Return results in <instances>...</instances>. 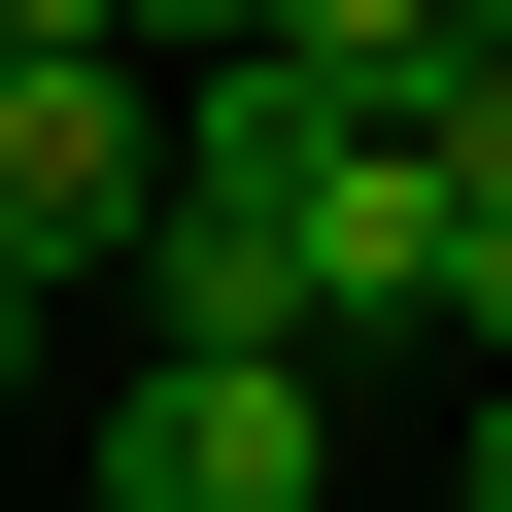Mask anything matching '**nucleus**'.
Wrapping results in <instances>:
<instances>
[{"label":"nucleus","mask_w":512,"mask_h":512,"mask_svg":"<svg viewBox=\"0 0 512 512\" xmlns=\"http://www.w3.org/2000/svg\"><path fill=\"white\" fill-rule=\"evenodd\" d=\"M103 478H137V512H308V478H342V376H308V342H137V376H103Z\"/></svg>","instance_id":"obj_1"},{"label":"nucleus","mask_w":512,"mask_h":512,"mask_svg":"<svg viewBox=\"0 0 512 512\" xmlns=\"http://www.w3.org/2000/svg\"><path fill=\"white\" fill-rule=\"evenodd\" d=\"M137 205H171V69H0V274H137Z\"/></svg>","instance_id":"obj_2"},{"label":"nucleus","mask_w":512,"mask_h":512,"mask_svg":"<svg viewBox=\"0 0 512 512\" xmlns=\"http://www.w3.org/2000/svg\"><path fill=\"white\" fill-rule=\"evenodd\" d=\"M274 274H308V342H444V171H410V137H342V171L274 205Z\"/></svg>","instance_id":"obj_3"},{"label":"nucleus","mask_w":512,"mask_h":512,"mask_svg":"<svg viewBox=\"0 0 512 512\" xmlns=\"http://www.w3.org/2000/svg\"><path fill=\"white\" fill-rule=\"evenodd\" d=\"M137 342H308V274H274V205H137V274H103ZM342 376V342H308Z\"/></svg>","instance_id":"obj_4"},{"label":"nucleus","mask_w":512,"mask_h":512,"mask_svg":"<svg viewBox=\"0 0 512 512\" xmlns=\"http://www.w3.org/2000/svg\"><path fill=\"white\" fill-rule=\"evenodd\" d=\"M478 35H512V0H274V69H308V103H376V137H410Z\"/></svg>","instance_id":"obj_5"},{"label":"nucleus","mask_w":512,"mask_h":512,"mask_svg":"<svg viewBox=\"0 0 512 512\" xmlns=\"http://www.w3.org/2000/svg\"><path fill=\"white\" fill-rule=\"evenodd\" d=\"M444 342L512 376V171H444Z\"/></svg>","instance_id":"obj_6"},{"label":"nucleus","mask_w":512,"mask_h":512,"mask_svg":"<svg viewBox=\"0 0 512 512\" xmlns=\"http://www.w3.org/2000/svg\"><path fill=\"white\" fill-rule=\"evenodd\" d=\"M0 69H137V0H0Z\"/></svg>","instance_id":"obj_7"},{"label":"nucleus","mask_w":512,"mask_h":512,"mask_svg":"<svg viewBox=\"0 0 512 512\" xmlns=\"http://www.w3.org/2000/svg\"><path fill=\"white\" fill-rule=\"evenodd\" d=\"M137 69H274V0H137Z\"/></svg>","instance_id":"obj_8"},{"label":"nucleus","mask_w":512,"mask_h":512,"mask_svg":"<svg viewBox=\"0 0 512 512\" xmlns=\"http://www.w3.org/2000/svg\"><path fill=\"white\" fill-rule=\"evenodd\" d=\"M35 342H69V274H0V410H35Z\"/></svg>","instance_id":"obj_9"},{"label":"nucleus","mask_w":512,"mask_h":512,"mask_svg":"<svg viewBox=\"0 0 512 512\" xmlns=\"http://www.w3.org/2000/svg\"><path fill=\"white\" fill-rule=\"evenodd\" d=\"M444 512H512V410H478V478H444Z\"/></svg>","instance_id":"obj_10"},{"label":"nucleus","mask_w":512,"mask_h":512,"mask_svg":"<svg viewBox=\"0 0 512 512\" xmlns=\"http://www.w3.org/2000/svg\"><path fill=\"white\" fill-rule=\"evenodd\" d=\"M35 512H137V478H35Z\"/></svg>","instance_id":"obj_11"}]
</instances>
